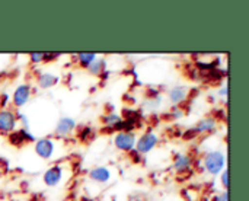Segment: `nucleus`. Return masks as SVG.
<instances>
[{
  "mask_svg": "<svg viewBox=\"0 0 249 201\" xmlns=\"http://www.w3.org/2000/svg\"><path fill=\"white\" fill-rule=\"evenodd\" d=\"M158 142H159L158 136H156L155 133H152V131H147V133H144L143 136H140V137L137 139L136 147H134V149H136L140 155H146V153H149L150 150L155 149V146L158 145Z\"/></svg>",
  "mask_w": 249,
  "mask_h": 201,
  "instance_id": "7ed1b4c3",
  "label": "nucleus"
},
{
  "mask_svg": "<svg viewBox=\"0 0 249 201\" xmlns=\"http://www.w3.org/2000/svg\"><path fill=\"white\" fill-rule=\"evenodd\" d=\"M79 136H80V139H82L83 142H89V140L93 137V130H92L90 127H83V128L80 130Z\"/></svg>",
  "mask_w": 249,
  "mask_h": 201,
  "instance_id": "a211bd4d",
  "label": "nucleus"
},
{
  "mask_svg": "<svg viewBox=\"0 0 249 201\" xmlns=\"http://www.w3.org/2000/svg\"><path fill=\"white\" fill-rule=\"evenodd\" d=\"M216 128V118L213 117H206L201 121H198V124L193 128L194 134H207V133H213Z\"/></svg>",
  "mask_w": 249,
  "mask_h": 201,
  "instance_id": "9b49d317",
  "label": "nucleus"
},
{
  "mask_svg": "<svg viewBox=\"0 0 249 201\" xmlns=\"http://www.w3.org/2000/svg\"><path fill=\"white\" fill-rule=\"evenodd\" d=\"M89 178L98 184H107L111 180V171L105 166H96L89 172Z\"/></svg>",
  "mask_w": 249,
  "mask_h": 201,
  "instance_id": "f8f14e48",
  "label": "nucleus"
},
{
  "mask_svg": "<svg viewBox=\"0 0 249 201\" xmlns=\"http://www.w3.org/2000/svg\"><path fill=\"white\" fill-rule=\"evenodd\" d=\"M76 128V121L70 117H63L58 120L57 126H55V136L58 137H66L69 134H71Z\"/></svg>",
  "mask_w": 249,
  "mask_h": 201,
  "instance_id": "6e6552de",
  "label": "nucleus"
},
{
  "mask_svg": "<svg viewBox=\"0 0 249 201\" xmlns=\"http://www.w3.org/2000/svg\"><path fill=\"white\" fill-rule=\"evenodd\" d=\"M213 201H229V194H228V191H223L220 196H217L216 199H213Z\"/></svg>",
  "mask_w": 249,
  "mask_h": 201,
  "instance_id": "5701e85b",
  "label": "nucleus"
},
{
  "mask_svg": "<svg viewBox=\"0 0 249 201\" xmlns=\"http://www.w3.org/2000/svg\"><path fill=\"white\" fill-rule=\"evenodd\" d=\"M107 61L104 60V58H95L92 63H90V66L88 67V72L90 73V74H93V76H101L107 69Z\"/></svg>",
  "mask_w": 249,
  "mask_h": 201,
  "instance_id": "2eb2a0df",
  "label": "nucleus"
},
{
  "mask_svg": "<svg viewBox=\"0 0 249 201\" xmlns=\"http://www.w3.org/2000/svg\"><path fill=\"white\" fill-rule=\"evenodd\" d=\"M121 121H123V117L118 115V114H115V112H108L107 115L102 117V123H104V124L107 126V128H109V130H114Z\"/></svg>",
  "mask_w": 249,
  "mask_h": 201,
  "instance_id": "dca6fc26",
  "label": "nucleus"
},
{
  "mask_svg": "<svg viewBox=\"0 0 249 201\" xmlns=\"http://www.w3.org/2000/svg\"><path fill=\"white\" fill-rule=\"evenodd\" d=\"M58 83V77L55 74H51V73H41L38 76V86L41 89H48V88H53L54 85Z\"/></svg>",
  "mask_w": 249,
  "mask_h": 201,
  "instance_id": "4468645a",
  "label": "nucleus"
},
{
  "mask_svg": "<svg viewBox=\"0 0 249 201\" xmlns=\"http://www.w3.org/2000/svg\"><path fill=\"white\" fill-rule=\"evenodd\" d=\"M95 58H96V54H93V53H80L76 55V61L85 69H88Z\"/></svg>",
  "mask_w": 249,
  "mask_h": 201,
  "instance_id": "f3484780",
  "label": "nucleus"
},
{
  "mask_svg": "<svg viewBox=\"0 0 249 201\" xmlns=\"http://www.w3.org/2000/svg\"><path fill=\"white\" fill-rule=\"evenodd\" d=\"M54 142L51 139H39L35 140V153L41 158V159H51L54 155Z\"/></svg>",
  "mask_w": 249,
  "mask_h": 201,
  "instance_id": "0eeeda50",
  "label": "nucleus"
},
{
  "mask_svg": "<svg viewBox=\"0 0 249 201\" xmlns=\"http://www.w3.org/2000/svg\"><path fill=\"white\" fill-rule=\"evenodd\" d=\"M29 142H35V137L29 133V128H19V130H15L9 134V143L12 146H16V147H20Z\"/></svg>",
  "mask_w": 249,
  "mask_h": 201,
  "instance_id": "39448f33",
  "label": "nucleus"
},
{
  "mask_svg": "<svg viewBox=\"0 0 249 201\" xmlns=\"http://www.w3.org/2000/svg\"><path fill=\"white\" fill-rule=\"evenodd\" d=\"M169 99L172 104L178 105L181 102H184L187 99V89L184 86H174L171 91H169Z\"/></svg>",
  "mask_w": 249,
  "mask_h": 201,
  "instance_id": "ddd939ff",
  "label": "nucleus"
},
{
  "mask_svg": "<svg viewBox=\"0 0 249 201\" xmlns=\"http://www.w3.org/2000/svg\"><path fill=\"white\" fill-rule=\"evenodd\" d=\"M220 181H222V185H223L225 191H228V188H229V172H228V169L222 172Z\"/></svg>",
  "mask_w": 249,
  "mask_h": 201,
  "instance_id": "aec40b11",
  "label": "nucleus"
},
{
  "mask_svg": "<svg viewBox=\"0 0 249 201\" xmlns=\"http://www.w3.org/2000/svg\"><path fill=\"white\" fill-rule=\"evenodd\" d=\"M44 58H45V53H31V54H29V60H31V63H34V64L44 63Z\"/></svg>",
  "mask_w": 249,
  "mask_h": 201,
  "instance_id": "6ab92c4d",
  "label": "nucleus"
},
{
  "mask_svg": "<svg viewBox=\"0 0 249 201\" xmlns=\"http://www.w3.org/2000/svg\"><path fill=\"white\" fill-rule=\"evenodd\" d=\"M61 178H63V168L60 165H54V166L48 168L45 171V174H44V183L48 187L58 185L60 181H61Z\"/></svg>",
  "mask_w": 249,
  "mask_h": 201,
  "instance_id": "1a4fd4ad",
  "label": "nucleus"
},
{
  "mask_svg": "<svg viewBox=\"0 0 249 201\" xmlns=\"http://www.w3.org/2000/svg\"><path fill=\"white\" fill-rule=\"evenodd\" d=\"M18 117L10 110H1L0 111V134H10L16 130Z\"/></svg>",
  "mask_w": 249,
  "mask_h": 201,
  "instance_id": "20e7f679",
  "label": "nucleus"
},
{
  "mask_svg": "<svg viewBox=\"0 0 249 201\" xmlns=\"http://www.w3.org/2000/svg\"><path fill=\"white\" fill-rule=\"evenodd\" d=\"M130 153V158H131V161H134L136 164H140V159H142V156L143 155H140L136 149H133L131 152H128Z\"/></svg>",
  "mask_w": 249,
  "mask_h": 201,
  "instance_id": "412c9836",
  "label": "nucleus"
},
{
  "mask_svg": "<svg viewBox=\"0 0 249 201\" xmlns=\"http://www.w3.org/2000/svg\"><path fill=\"white\" fill-rule=\"evenodd\" d=\"M179 117H182V111L178 107H174L171 111V118H179Z\"/></svg>",
  "mask_w": 249,
  "mask_h": 201,
  "instance_id": "4be33fe9",
  "label": "nucleus"
},
{
  "mask_svg": "<svg viewBox=\"0 0 249 201\" xmlns=\"http://www.w3.org/2000/svg\"><path fill=\"white\" fill-rule=\"evenodd\" d=\"M137 137L133 131H118L114 137V145L121 152H131L136 147Z\"/></svg>",
  "mask_w": 249,
  "mask_h": 201,
  "instance_id": "f03ea898",
  "label": "nucleus"
},
{
  "mask_svg": "<svg viewBox=\"0 0 249 201\" xmlns=\"http://www.w3.org/2000/svg\"><path fill=\"white\" fill-rule=\"evenodd\" d=\"M193 166V159L188 156V155H184V153H177L174 156V169L178 172V174H184V172H188Z\"/></svg>",
  "mask_w": 249,
  "mask_h": 201,
  "instance_id": "9d476101",
  "label": "nucleus"
},
{
  "mask_svg": "<svg viewBox=\"0 0 249 201\" xmlns=\"http://www.w3.org/2000/svg\"><path fill=\"white\" fill-rule=\"evenodd\" d=\"M31 95H32L31 85L22 83V85H19V86L15 89V92H13V95H12V102H13V105L18 107V108H19V107H23V105L29 101Z\"/></svg>",
  "mask_w": 249,
  "mask_h": 201,
  "instance_id": "423d86ee",
  "label": "nucleus"
},
{
  "mask_svg": "<svg viewBox=\"0 0 249 201\" xmlns=\"http://www.w3.org/2000/svg\"><path fill=\"white\" fill-rule=\"evenodd\" d=\"M225 155L219 150L209 152L204 158V168L210 175H217L225 171Z\"/></svg>",
  "mask_w": 249,
  "mask_h": 201,
  "instance_id": "f257e3e1",
  "label": "nucleus"
}]
</instances>
